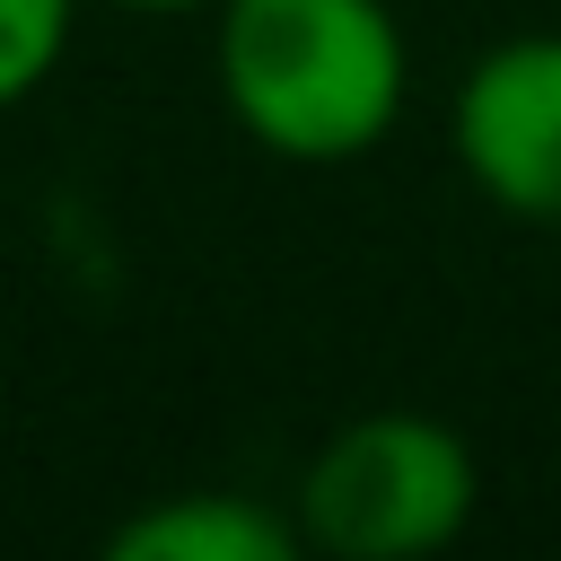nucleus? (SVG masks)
Returning <instances> with one entry per match:
<instances>
[{
	"instance_id": "2",
	"label": "nucleus",
	"mask_w": 561,
	"mask_h": 561,
	"mask_svg": "<svg viewBox=\"0 0 561 561\" xmlns=\"http://www.w3.org/2000/svg\"><path fill=\"white\" fill-rule=\"evenodd\" d=\"M482 508V465L456 421L386 403L316 438L289 482V517L324 561H421L447 552Z\"/></svg>"
},
{
	"instance_id": "5",
	"label": "nucleus",
	"mask_w": 561,
	"mask_h": 561,
	"mask_svg": "<svg viewBox=\"0 0 561 561\" xmlns=\"http://www.w3.org/2000/svg\"><path fill=\"white\" fill-rule=\"evenodd\" d=\"M88 0H0V114H18L70 53Z\"/></svg>"
},
{
	"instance_id": "3",
	"label": "nucleus",
	"mask_w": 561,
	"mask_h": 561,
	"mask_svg": "<svg viewBox=\"0 0 561 561\" xmlns=\"http://www.w3.org/2000/svg\"><path fill=\"white\" fill-rule=\"evenodd\" d=\"M456 175L517 228H561V26L500 35L465 61L447 105Z\"/></svg>"
},
{
	"instance_id": "6",
	"label": "nucleus",
	"mask_w": 561,
	"mask_h": 561,
	"mask_svg": "<svg viewBox=\"0 0 561 561\" xmlns=\"http://www.w3.org/2000/svg\"><path fill=\"white\" fill-rule=\"evenodd\" d=\"M105 9H123V18H175V9H219V0H105Z\"/></svg>"
},
{
	"instance_id": "1",
	"label": "nucleus",
	"mask_w": 561,
	"mask_h": 561,
	"mask_svg": "<svg viewBox=\"0 0 561 561\" xmlns=\"http://www.w3.org/2000/svg\"><path fill=\"white\" fill-rule=\"evenodd\" d=\"M219 114L280 167H359L412 105V44L386 0H219Z\"/></svg>"
},
{
	"instance_id": "4",
	"label": "nucleus",
	"mask_w": 561,
	"mask_h": 561,
	"mask_svg": "<svg viewBox=\"0 0 561 561\" xmlns=\"http://www.w3.org/2000/svg\"><path fill=\"white\" fill-rule=\"evenodd\" d=\"M307 535L289 508L254 491H158L123 526H105V561H298Z\"/></svg>"
}]
</instances>
